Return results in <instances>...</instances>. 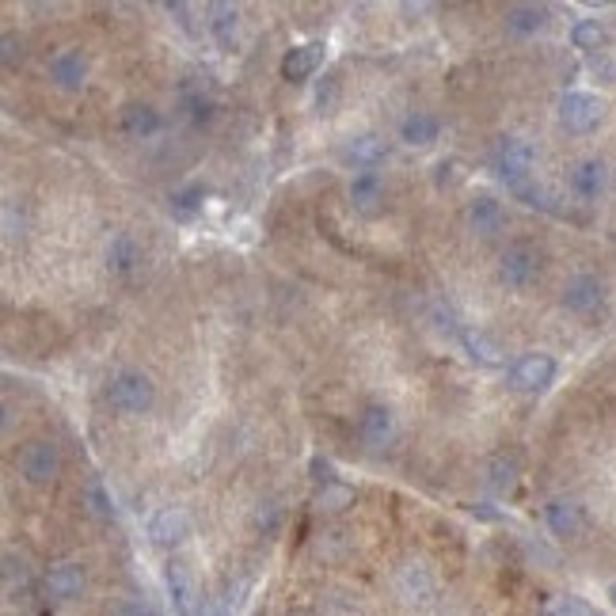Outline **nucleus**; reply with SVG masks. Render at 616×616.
<instances>
[{"instance_id": "obj_31", "label": "nucleus", "mask_w": 616, "mask_h": 616, "mask_svg": "<svg viewBox=\"0 0 616 616\" xmlns=\"http://www.w3.org/2000/svg\"><path fill=\"white\" fill-rule=\"evenodd\" d=\"M84 502H88V510H92L96 518H103V521L115 518V502H111V495L103 491V483H88V491H84Z\"/></svg>"}, {"instance_id": "obj_32", "label": "nucleus", "mask_w": 616, "mask_h": 616, "mask_svg": "<svg viewBox=\"0 0 616 616\" xmlns=\"http://www.w3.org/2000/svg\"><path fill=\"white\" fill-rule=\"evenodd\" d=\"M316 502H320V510H343V506H350L354 502V491L350 487H343V483H324V491L316 495Z\"/></svg>"}, {"instance_id": "obj_10", "label": "nucleus", "mask_w": 616, "mask_h": 616, "mask_svg": "<svg viewBox=\"0 0 616 616\" xmlns=\"http://www.w3.org/2000/svg\"><path fill=\"white\" fill-rule=\"evenodd\" d=\"M46 77L61 92H80L88 80V61L77 46H61L58 54H50V61H46Z\"/></svg>"}, {"instance_id": "obj_11", "label": "nucleus", "mask_w": 616, "mask_h": 616, "mask_svg": "<svg viewBox=\"0 0 616 616\" xmlns=\"http://www.w3.org/2000/svg\"><path fill=\"white\" fill-rule=\"evenodd\" d=\"M563 308L575 312V316H594L597 308L605 305V282L597 274H575L567 286H563Z\"/></svg>"}, {"instance_id": "obj_3", "label": "nucleus", "mask_w": 616, "mask_h": 616, "mask_svg": "<svg viewBox=\"0 0 616 616\" xmlns=\"http://www.w3.org/2000/svg\"><path fill=\"white\" fill-rule=\"evenodd\" d=\"M605 122V99H597L594 92H567L559 99V126L567 134H594Z\"/></svg>"}, {"instance_id": "obj_35", "label": "nucleus", "mask_w": 616, "mask_h": 616, "mask_svg": "<svg viewBox=\"0 0 616 616\" xmlns=\"http://www.w3.org/2000/svg\"><path fill=\"white\" fill-rule=\"evenodd\" d=\"M198 616H229V609H225L217 597H206V601H202V613Z\"/></svg>"}, {"instance_id": "obj_8", "label": "nucleus", "mask_w": 616, "mask_h": 616, "mask_svg": "<svg viewBox=\"0 0 616 616\" xmlns=\"http://www.w3.org/2000/svg\"><path fill=\"white\" fill-rule=\"evenodd\" d=\"M164 586H168V601H172L175 616H198L202 613V601L206 597L198 594V582L187 571V563H168L164 567Z\"/></svg>"}, {"instance_id": "obj_27", "label": "nucleus", "mask_w": 616, "mask_h": 616, "mask_svg": "<svg viewBox=\"0 0 616 616\" xmlns=\"http://www.w3.org/2000/svg\"><path fill=\"white\" fill-rule=\"evenodd\" d=\"M202 198H206V187L202 183H187L179 191L168 194V210L179 217V221H191L194 213H202Z\"/></svg>"}, {"instance_id": "obj_21", "label": "nucleus", "mask_w": 616, "mask_h": 616, "mask_svg": "<svg viewBox=\"0 0 616 616\" xmlns=\"http://www.w3.org/2000/svg\"><path fill=\"white\" fill-rule=\"evenodd\" d=\"M347 194H350V206H354V210L373 217V213L381 210V202H385V179L377 172H358L350 179Z\"/></svg>"}, {"instance_id": "obj_26", "label": "nucleus", "mask_w": 616, "mask_h": 616, "mask_svg": "<svg viewBox=\"0 0 616 616\" xmlns=\"http://www.w3.org/2000/svg\"><path fill=\"white\" fill-rule=\"evenodd\" d=\"M510 194H514L518 202H525V206H533V210H544V213H552V217H571L567 206H563V198L552 194L548 187H540L537 179H525L518 187H510Z\"/></svg>"}, {"instance_id": "obj_40", "label": "nucleus", "mask_w": 616, "mask_h": 616, "mask_svg": "<svg viewBox=\"0 0 616 616\" xmlns=\"http://www.w3.org/2000/svg\"><path fill=\"white\" fill-rule=\"evenodd\" d=\"M255 616H263V613H255Z\"/></svg>"}, {"instance_id": "obj_4", "label": "nucleus", "mask_w": 616, "mask_h": 616, "mask_svg": "<svg viewBox=\"0 0 616 616\" xmlns=\"http://www.w3.org/2000/svg\"><path fill=\"white\" fill-rule=\"evenodd\" d=\"M540 263H544V255L533 244H510L499 259V282L506 289L533 286L540 278Z\"/></svg>"}, {"instance_id": "obj_7", "label": "nucleus", "mask_w": 616, "mask_h": 616, "mask_svg": "<svg viewBox=\"0 0 616 616\" xmlns=\"http://www.w3.org/2000/svg\"><path fill=\"white\" fill-rule=\"evenodd\" d=\"M396 597L404 601V605H411V609H426L430 601H434V594H438V582H434V575H430V567L426 563H404L400 571H396Z\"/></svg>"}, {"instance_id": "obj_1", "label": "nucleus", "mask_w": 616, "mask_h": 616, "mask_svg": "<svg viewBox=\"0 0 616 616\" xmlns=\"http://www.w3.org/2000/svg\"><path fill=\"white\" fill-rule=\"evenodd\" d=\"M107 404L122 411V415H145L156 404V385L149 373L141 369H118L107 381Z\"/></svg>"}, {"instance_id": "obj_14", "label": "nucleus", "mask_w": 616, "mask_h": 616, "mask_svg": "<svg viewBox=\"0 0 616 616\" xmlns=\"http://www.w3.org/2000/svg\"><path fill=\"white\" fill-rule=\"evenodd\" d=\"M339 156H343V164L358 168V172H377V168L385 164L388 145L377 134H358V137H347V141H343Z\"/></svg>"}, {"instance_id": "obj_36", "label": "nucleus", "mask_w": 616, "mask_h": 616, "mask_svg": "<svg viewBox=\"0 0 616 616\" xmlns=\"http://www.w3.org/2000/svg\"><path fill=\"white\" fill-rule=\"evenodd\" d=\"M16 46L23 50V42H16V35H4V65H12V61H16Z\"/></svg>"}, {"instance_id": "obj_30", "label": "nucleus", "mask_w": 616, "mask_h": 616, "mask_svg": "<svg viewBox=\"0 0 616 616\" xmlns=\"http://www.w3.org/2000/svg\"><path fill=\"white\" fill-rule=\"evenodd\" d=\"M487 483L495 487V491H514V483H518V461L514 457H495L491 461V476H487Z\"/></svg>"}, {"instance_id": "obj_22", "label": "nucleus", "mask_w": 616, "mask_h": 616, "mask_svg": "<svg viewBox=\"0 0 616 616\" xmlns=\"http://www.w3.org/2000/svg\"><path fill=\"white\" fill-rule=\"evenodd\" d=\"M438 134H442V122H438V115H430V111H411L400 122V141L411 145V149H430L438 141Z\"/></svg>"}, {"instance_id": "obj_29", "label": "nucleus", "mask_w": 616, "mask_h": 616, "mask_svg": "<svg viewBox=\"0 0 616 616\" xmlns=\"http://www.w3.org/2000/svg\"><path fill=\"white\" fill-rule=\"evenodd\" d=\"M544 616H605L597 605H590L586 597H575V594H559L552 597L548 605H544Z\"/></svg>"}, {"instance_id": "obj_25", "label": "nucleus", "mask_w": 616, "mask_h": 616, "mask_svg": "<svg viewBox=\"0 0 616 616\" xmlns=\"http://www.w3.org/2000/svg\"><path fill=\"white\" fill-rule=\"evenodd\" d=\"M122 130L130 137H137V141H145V137H153L164 130V115H160L156 107H149V103H130V107L122 111Z\"/></svg>"}, {"instance_id": "obj_23", "label": "nucleus", "mask_w": 616, "mask_h": 616, "mask_svg": "<svg viewBox=\"0 0 616 616\" xmlns=\"http://www.w3.org/2000/svg\"><path fill=\"white\" fill-rule=\"evenodd\" d=\"M548 23H552V12L544 4H514V8H506V31L521 35V39L540 35Z\"/></svg>"}, {"instance_id": "obj_6", "label": "nucleus", "mask_w": 616, "mask_h": 616, "mask_svg": "<svg viewBox=\"0 0 616 616\" xmlns=\"http://www.w3.org/2000/svg\"><path fill=\"white\" fill-rule=\"evenodd\" d=\"M556 381V358L544 350H529L510 366V385L518 392H544Z\"/></svg>"}, {"instance_id": "obj_5", "label": "nucleus", "mask_w": 616, "mask_h": 616, "mask_svg": "<svg viewBox=\"0 0 616 616\" xmlns=\"http://www.w3.org/2000/svg\"><path fill=\"white\" fill-rule=\"evenodd\" d=\"M16 472L27 483H50L61 472V449L54 442H46V438L27 442L16 453Z\"/></svg>"}, {"instance_id": "obj_17", "label": "nucleus", "mask_w": 616, "mask_h": 616, "mask_svg": "<svg viewBox=\"0 0 616 616\" xmlns=\"http://www.w3.org/2000/svg\"><path fill=\"white\" fill-rule=\"evenodd\" d=\"M362 442L369 449H388L396 442V415L385 404H369L362 411Z\"/></svg>"}, {"instance_id": "obj_28", "label": "nucleus", "mask_w": 616, "mask_h": 616, "mask_svg": "<svg viewBox=\"0 0 616 616\" xmlns=\"http://www.w3.org/2000/svg\"><path fill=\"white\" fill-rule=\"evenodd\" d=\"M609 39V31H605V23L601 20H578L571 27V46L575 50H586V54H601V46Z\"/></svg>"}, {"instance_id": "obj_19", "label": "nucleus", "mask_w": 616, "mask_h": 616, "mask_svg": "<svg viewBox=\"0 0 616 616\" xmlns=\"http://www.w3.org/2000/svg\"><path fill=\"white\" fill-rule=\"evenodd\" d=\"M461 347H464V354L476 362V366H483V369H499L502 362H506V350L487 335V331H480V328H461Z\"/></svg>"}, {"instance_id": "obj_12", "label": "nucleus", "mask_w": 616, "mask_h": 616, "mask_svg": "<svg viewBox=\"0 0 616 616\" xmlns=\"http://www.w3.org/2000/svg\"><path fill=\"white\" fill-rule=\"evenodd\" d=\"M191 537V514L183 506H160L149 518V540L156 548H175Z\"/></svg>"}, {"instance_id": "obj_37", "label": "nucleus", "mask_w": 616, "mask_h": 616, "mask_svg": "<svg viewBox=\"0 0 616 616\" xmlns=\"http://www.w3.org/2000/svg\"><path fill=\"white\" fill-rule=\"evenodd\" d=\"M472 514H480V518H487V521H495V518H499V514L491 510V502H476V506H472Z\"/></svg>"}, {"instance_id": "obj_38", "label": "nucleus", "mask_w": 616, "mask_h": 616, "mask_svg": "<svg viewBox=\"0 0 616 616\" xmlns=\"http://www.w3.org/2000/svg\"><path fill=\"white\" fill-rule=\"evenodd\" d=\"M609 597H613V605H616V582H613V586H609Z\"/></svg>"}, {"instance_id": "obj_39", "label": "nucleus", "mask_w": 616, "mask_h": 616, "mask_svg": "<svg viewBox=\"0 0 616 616\" xmlns=\"http://www.w3.org/2000/svg\"><path fill=\"white\" fill-rule=\"evenodd\" d=\"M289 616H312V613H305V609H297V613H289Z\"/></svg>"}, {"instance_id": "obj_33", "label": "nucleus", "mask_w": 616, "mask_h": 616, "mask_svg": "<svg viewBox=\"0 0 616 616\" xmlns=\"http://www.w3.org/2000/svg\"><path fill=\"white\" fill-rule=\"evenodd\" d=\"M107 616H156V613L145 597H122V601L111 605V613Z\"/></svg>"}, {"instance_id": "obj_18", "label": "nucleus", "mask_w": 616, "mask_h": 616, "mask_svg": "<svg viewBox=\"0 0 616 616\" xmlns=\"http://www.w3.org/2000/svg\"><path fill=\"white\" fill-rule=\"evenodd\" d=\"M544 521L556 537H578L586 529V510L575 499H552L544 506Z\"/></svg>"}, {"instance_id": "obj_13", "label": "nucleus", "mask_w": 616, "mask_h": 616, "mask_svg": "<svg viewBox=\"0 0 616 616\" xmlns=\"http://www.w3.org/2000/svg\"><path fill=\"white\" fill-rule=\"evenodd\" d=\"M84 586H88V571H84V563H73V559H65V563H54L50 571H46V597L50 601H77L84 594Z\"/></svg>"}, {"instance_id": "obj_24", "label": "nucleus", "mask_w": 616, "mask_h": 616, "mask_svg": "<svg viewBox=\"0 0 616 616\" xmlns=\"http://www.w3.org/2000/svg\"><path fill=\"white\" fill-rule=\"evenodd\" d=\"M137 263H141V248H137V240L130 232H115L111 240H107V270L118 274V278H126V274H134Z\"/></svg>"}, {"instance_id": "obj_20", "label": "nucleus", "mask_w": 616, "mask_h": 616, "mask_svg": "<svg viewBox=\"0 0 616 616\" xmlns=\"http://www.w3.org/2000/svg\"><path fill=\"white\" fill-rule=\"evenodd\" d=\"M206 27H210L213 42L221 46V50H232L236 46V39H240V8L236 4H225V0H217V4H210L206 8Z\"/></svg>"}, {"instance_id": "obj_9", "label": "nucleus", "mask_w": 616, "mask_h": 616, "mask_svg": "<svg viewBox=\"0 0 616 616\" xmlns=\"http://www.w3.org/2000/svg\"><path fill=\"white\" fill-rule=\"evenodd\" d=\"M567 187L575 194L578 202H597L605 187H609V164L597 160V156H586V160H575L571 172H567Z\"/></svg>"}, {"instance_id": "obj_34", "label": "nucleus", "mask_w": 616, "mask_h": 616, "mask_svg": "<svg viewBox=\"0 0 616 616\" xmlns=\"http://www.w3.org/2000/svg\"><path fill=\"white\" fill-rule=\"evenodd\" d=\"M255 521H259V525H263V529H274V521H278V510H274V502H263V510H259V514H255Z\"/></svg>"}, {"instance_id": "obj_15", "label": "nucleus", "mask_w": 616, "mask_h": 616, "mask_svg": "<svg viewBox=\"0 0 616 616\" xmlns=\"http://www.w3.org/2000/svg\"><path fill=\"white\" fill-rule=\"evenodd\" d=\"M468 229L483 236V240H491V236H499L502 225H506V210H502V202L495 194H476L472 202H468Z\"/></svg>"}, {"instance_id": "obj_2", "label": "nucleus", "mask_w": 616, "mask_h": 616, "mask_svg": "<svg viewBox=\"0 0 616 616\" xmlns=\"http://www.w3.org/2000/svg\"><path fill=\"white\" fill-rule=\"evenodd\" d=\"M491 168L499 172V179L506 187H518L525 179H533L537 168V145L525 141V137H502L491 153Z\"/></svg>"}, {"instance_id": "obj_16", "label": "nucleus", "mask_w": 616, "mask_h": 616, "mask_svg": "<svg viewBox=\"0 0 616 616\" xmlns=\"http://www.w3.org/2000/svg\"><path fill=\"white\" fill-rule=\"evenodd\" d=\"M324 54H328L324 42H301V46H293L286 58H282V80H289V84L308 80L324 65Z\"/></svg>"}]
</instances>
